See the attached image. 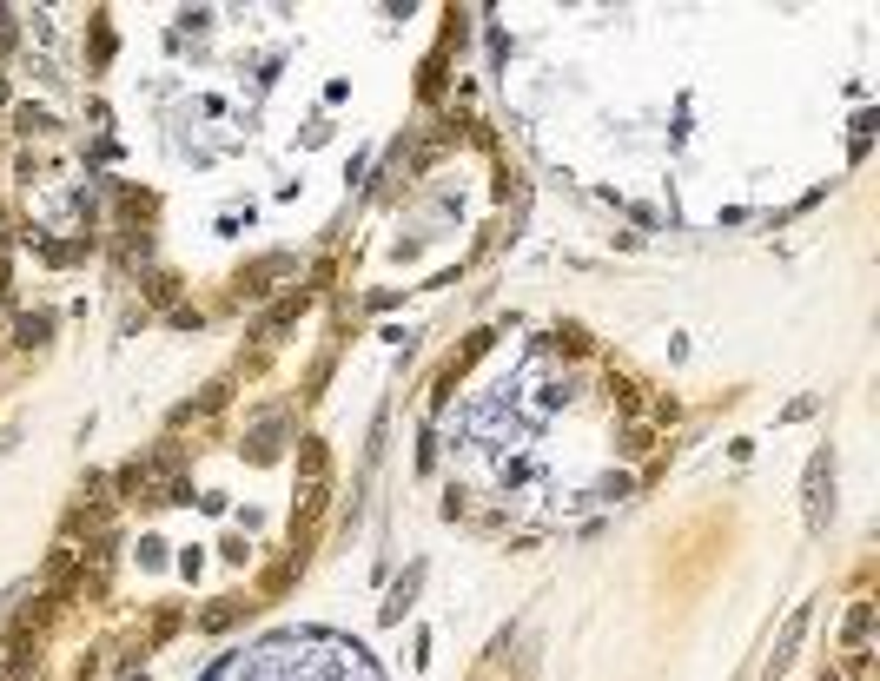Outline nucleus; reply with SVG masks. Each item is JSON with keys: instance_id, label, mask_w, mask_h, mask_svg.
<instances>
[{"instance_id": "obj_1", "label": "nucleus", "mask_w": 880, "mask_h": 681, "mask_svg": "<svg viewBox=\"0 0 880 681\" xmlns=\"http://www.w3.org/2000/svg\"><path fill=\"white\" fill-rule=\"evenodd\" d=\"M801 503H807V530H827V516H834V450H815L807 456V489H801Z\"/></svg>"}, {"instance_id": "obj_2", "label": "nucleus", "mask_w": 880, "mask_h": 681, "mask_svg": "<svg viewBox=\"0 0 880 681\" xmlns=\"http://www.w3.org/2000/svg\"><path fill=\"white\" fill-rule=\"evenodd\" d=\"M278 271H292V259H285V251H272V259H259V265H245V271H239V292H245V298H265Z\"/></svg>"}, {"instance_id": "obj_3", "label": "nucleus", "mask_w": 880, "mask_h": 681, "mask_svg": "<svg viewBox=\"0 0 880 681\" xmlns=\"http://www.w3.org/2000/svg\"><path fill=\"white\" fill-rule=\"evenodd\" d=\"M801 635H807V609H794L788 628H782V642H774V655H768V681L788 675V661H794V649H801Z\"/></svg>"}, {"instance_id": "obj_4", "label": "nucleus", "mask_w": 880, "mask_h": 681, "mask_svg": "<svg viewBox=\"0 0 880 681\" xmlns=\"http://www.w3.org/2000/svg\"><path fill=\"white\" fill-rule=\"evenodd\" d=\"M483 351H490V331H477V337H470V345H464V351H457V357H450V364H444V378H437V384H457V378H464V370H470V364H477V357H483Z\"/></svg>"}, {"instance_id": "obj_5", "label": "nucleus", "mask_w": 880, "mask_h": 681, "mask_svg": "<svg viewBox=\"0 0 880 681\" xmlns=\"http://www.w3.org/2000/svg\"><path fill=\"white\" fill-rule=\"evenodd\" d=\"M417 583H424V569H404V583L391 589V602H384V622H397L404 609H411V595H417Z\"/></svg>"}, {"instance_id": "obj_6", "label": "nucleus", "mask_w": 880, "mask_h": 681, "mask_svg": "<svg viewBox=\"0 0 880 681\" xmlns=\"http://www.w3.org/2000/svg\"><path fill=\"white\" fill-rule=\"evenodd\" d=\"M867 628H874V602H854V616H848V655H860Z\"/></svg>"}, {"instance_id": "obj_7", "label": "nucleus", "mask_w": 880, "mask_h": 681, "mask_svg": "<svg viewBox=\"0 0 880 681\" xmlns=\"http://www.w3.org/2000/svg\"><path fill=\"white\" fill-rule=\"evenodd\" d=\"M278 437H285L278 423H265V430L252 437V464H272V456H278Z\"/></svg>"}, {"instance_id": "obj_8", "label": "nucleus", "mask_w": 880, "mask_h": 681, "mask_svg": "<svg viewBox=\"0 0 880 681\" xmlns=\"http://www.w3.org/2000/svg\"><path fill=\"white\" fill-rule=\"evenodd\" d=\"M47 331H54V318H47V311H27L21 318V345H47Z\"/></svg>"}, {"instance_id": "obj_9", "label": "nucleus", "mask_w": 880, "mask_h": 681, "mask_svg": "<svg viewBox=\"0 0 880 681\" xmlns=\"http://www.w3.org/2000/svg\"><path fill=\"white\" fill-rule=\"evenodd\" d=\"M867 132H874V113L854 119V159H867Z\"/></svg>"}, {"instance_id": "obj_10", "label": "nucleus", "mask_w": 880, "mask_h": 681, "mask_svg": "<svg viewBox=\"0 0 880 681\" xmlns=\"http://www.w3.org/2000/svg\"><path fill=\"white\" fill-rule=\"evenodd\" d=\"M226 622H239V602H218V609H206V628H226Z\"/></svg>"}, {"instance_id": "obj_11", "label": "nucleus", "mask_w": 880, "mask_h": 681, "mask_svg": "<svg viewBox=\"0 0 880 681\" xmlns=\"http://www.w3.org/2000/svg\"><path fill=\"white\" fill-rule=\"evenodd\" d=\"M21 126H27V132H47V126H54V119H47L40 106H21Z\"/></svg>"}, {"instance_id": "obj_12", "label": "nucleus", "mask_w": 880, "mask_h": 681, "mask_svg": "<svg viewBox=\"0 0 880 681\" xmlns=\"http://www.w3.org/2000/svg\"><path fill=\"white\" fill-rule=\"evenodd\" d=\"M27 675H33V661H21V655H13L7 668H0V681H27Z\"/></svg>"}]
</instances>
